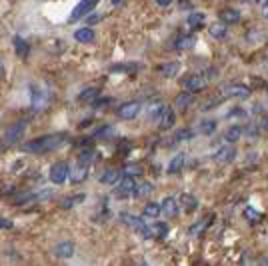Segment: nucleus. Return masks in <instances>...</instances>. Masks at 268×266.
Wrapping results in <instances>:
<instances>
[{"mask_svg":"<svg viewBox=\"0 0 268 266\" xmlns=\"http://www.w3.org/2000/svg\"><path fill=\"white\" fill-rule=\"evenodd\" d=\"M68 134H62V132H56V134H44L40 138H34L26 144H22V150L28 152V154H44V152H52L60 146H64L68 142Z\"/></svg>","mask_w":268,"mask_h":266,"instance_id":"f257e3e1","label":"nucleus"},{"mask_svg":"<svg viewBox=\"0 0 268 266\" xmlns=\"http://www.w3.org/2000/svg\"><path fill=\"white\" fill-rule=\"evenodd\" d=\"M120 220H122L126 226H130L132 230H136L138 234H142L144 238H150V236H152V228L146 226L144 218L134 216V214H128V212H120Z\"/></svg>","mask_w":268,"mask_h":266,"instance_id":"f03ea898","label":"nucleus"},{"mask_svg":"<svg viewBox=\"0 0 268 266\" xmlns=\"http://www.w3.org/2000/svg\"><path fill=\"white\" fill-rule=\"evenodd\" d=\"M100 2V0H80V2L72 8V12H70V22H76V20H80V18H84L86 14H90L94 8H96V4Z\"/></svg>","mask_w":268,"mask_h":266,"instance_id":"7ed1b4c3","label":"nucleus"},{"mask_svg":"<svg viewBox=\"0 0 268 266\" xmlns=\"http://www.w3.org/2000/svg\"><path fill=\"white\" fill-rule=\"evenodd\" d=\"M24 132H26V122H24V120L14 122V124H12V126H8V128H6V132H4V144L12 146V144L20 142V138L24 136Z\"/></svg>","mask_w":268,"mask_h":266,"instance_id":"20e7f679","label":"nucleus"},{"mask_svg":"<svg viewBox=\"0 0 268 266\" xmlns=\"http://www.w3.org/2000/svg\"><path fill=\"white\" fill-rule=\"evenodd\" d=\"M70 178V166L68 162H56L50 168V182L54 184H64Z\"/></svg>","mask_w":268,"mask_h":266,"instance_id":"39448f33","label":"nucleus"},{"mask_svg":"<svg viewBox=\"0 0 268 266\" xmlns=\"http://www.w3.org/2000/svg\"><path fill=\"white\" fill-rule=\"evenodd\" d=\"M142 110V104L138 100H132V102H124L122 106H118V118L122 120H134Z\"/></svg>","mask_w":268,"mask_h":266,"instance_id":"423d86ee","label":"nucleus"},{"mask_svg":"<svg viewBox=\"0 0 268 266\" xmlns=\"http://www.w3.org/2000/svg\"><path fill=\"white\" fill-rule=\"evenodd\" d=\"M206 84H208V76L206 74H192V76H186L182 80V86L188 92H200L202 88H206Z\"/></svg>","mask_w":268,"mask_h":266,"instance_id":"0eeeda50","label":"nucleus"},{"mask_svg":"<svg viewBox=\"0 0 268 266\" xmlns=\"http://www.w3.org/2000/svg\"><path fill=\"white\" fill-rule=\"evenodd\" d=\"M134 186H136V180L132 176H124L114 184V194L118 198H128V196H132Z\"/></svg>","mask_w":268,"mask_h":266,"instance_id":"6e6552de","label":"nucleus"},{"mask_svg":"<svg viewBox=\"0 0 268 266\" xmlns=\"http://www.w3.org/2000/svg\"><path fill=\"white\" fill-rule=\"evenodd\" d=\"M222 96L224 98H248L250 96V88L244 84H226L222 88Z\"/></svg>","mask_w":268,"mask_h":266,"instance_id":"1a4fd4ad","label":"nucleus"},{"mask_svg":"<svg viewBox=\"0 0 268 266\" xmlns=\"http://www.w3.org/2000/svg\"><path fill=\"white\" fill-rule=\"evenodd\" d=\"M174 120H176V114H174V108L172 106H164V110H162V114L158 116V126H160V130H168V128H172L174 126Z\"/></svg>","mask_w":268,"mask_h":266,"instance_id":"9d476101","label":"nucleus"},{"mask_svg":"<svg viewBox=\"0 0 268 266\" xmlns=\"http://www.w3.org/2000/svg\"><path fill=\"white\" fill-rule=\"evenodd\" d=\"M160 206H162V212H164L168 218H174V216L180 214V202H178L174 196H166Z\"/></svg>","mask_w":268,"mask_h":266,"instance_id":"9b49d317","label":"nucleus"},{"mask_svg":"<svg viewBox=\"0 0 268 266\" xmlns=\"http://www.w3.org/2000/svg\"><path fill=\"white\" fill-rule=\"evenodd\" d=\"M234 156H236V150L232 148V146H220L216 152L212 154V158L216 162H220V164H226V162H232L234 160Z\"/></svg>","mask_w":268,"mask_h":266,"instance_id":"f8f14e48","label":"nucleus"},{"mask_svg":"<svg viewBox=\"0 0 268 266\" xmlns=\"http://www.w3.org/2000/svg\"><path fill=\"white\" fill-rule=\"evenodd\" d=\"M180 62H176V60H172V62H164V64H160L158 66V72L162 74L164 78H174L178 72H180Z\"/></svg>","mask_w":268,"mask_h":266,"instance_id":"ddd939ff","label":"nucleus"},{"mask_svg":"<svg viewBox=\"0 0 268 266\" xmlns=\"http://www.w3.org/2000/svg\"><path fill=\"white\" fill-rule=\"evenodd\" d=\"M208 34L212 38H216V40H224L226 34H228V28H226V22H216V24H210L208 26Z\"/></svg>","mask_w":268,"mask_h":266,"instance_id":"4468645a","label":"nucleus"},{"mask_svg":"<svg viewBox=\"0 0 268 266\" xmlns=\"http://www.w3.org/2000/svg\"><path fill=\"white\" fill-rule=\"evenodd\" d=\"M120 178H122V172H120V170H116V168H108V170H104V172H102L100 182H102V184H108V186H114Z\"/></svg>","mask_w":268,"mask_h":266,"instance_id":"2eb2a0df","label":"nucleus"},{"mask_svg":"<svg viewBox=\"0 0 268 266\" xmlns=\"http://www.w3.org/2000/svg\"><path fill=\"white\" fill-rule=\"evenodd\" d=\"M54 252H56L58 258H70V256L74 254V242H70V240L58 242V244L54 246Z\"/></svg>","mask_w":268,"mask_h":266,"instance_id":"dca6fc26","label":"nucleus"},{"mask_svg":"<svg viewBox=\"0 0 268 266\" xmlns=\"http://www.w3.org/2000/svg\"><path fill=\"white\" fill-rule=\"evenodd\" d=\"M12 44H14V50H16V54H18L20 58H26V56H28L30 44H28L22 36H14V38H12Z\"/></svg>","mask_w":268,"mask_h":266,"instance_id":"f3484780","label":"nucleus"},{"mask_svg":"<svg viewBox=\"0 0 268 266\" xmlns=\"http://www.w3.org/2000/svg\"><path fill=\"white\" fill-rule=\"evenodd\" d=\"M94 30L90 28V26H84V28H78L76 32H74V38L78 40V42H82V44H90V42H94Z\"/></svg>","mask_w":268,"mask_h":266,"instance_id":"a211bd4d","label":"nucleus"},{"mask_svg":"<svg viewBox=\"0 0 268 266\" xmlns=\"http://www.w3.org/2000/svg\"><path fill=\"white\" fill-rule=\"evenodd\" d=\"M184 162H186V156L180 152V154H176L172 160L168 162V168H166V172L168 174H176V172H180L182 168H184Z\"/></svg>","mask_w":268,"mask_h":266,"instance_id":"6ab92c4d","label":"nucleus"},{"mask_svg":"<svg viewBox=\"0 0 268 266\" xmlns=\"http://www.w3.org/2000/svg\"><path fill=\"white\" fill-rule=\"evenodd\" d=\"M194 104V92H182V94H178L176 96V108L178 110H186L188 106H192Z\"/></svg>","mask_w":268,"mask_h":266,"instance_id":"aec40b11","label":"nucleus"},{"mask_svg":"<svg viewBox=\"0 0 268 266\" xmlns=\"http://www.w3.org/2000/svg\"><path fill=\"white\" fill-rule=\"evenodd\" d=\"M178 202H180V206L186 210V212H194L196 208H198V200H196V196H192V194H180V198H178Z\"/></svg>","mask_w":268,"mask_h":266,"instance_id":"412c9836","label":"nucleus"},{"mask_svg":"<svg viewBox=\"0 0 268 266\" xmlns=\"http://www.w3.org/2000/svg\"><path fill=\"white\" fill-rule=\"evenodd\" d=\"M220 20L226 24H236V22H240V12L236 8H224V10H220Z\"/></svg>","mask_w":268,"mask_h":266,"instance_id":"4be33fe9","label":"nucleus"},{"mask_svg":"<svg viewBox=\"0 0 268 266\" xmlns=\"http://www.w3.org/2000/svg\"><path fill=\"white\" fill-rule=\"evenodd\" d=\"M152 184L150 182H136V186H134V192H132V196L134 198H146V196H150L152 194Z\"/></svg>","mask_w":268,"mask_h":266,"instance_id":"5701e85b","label":"nucleus"},{"mask_svg":"<svg viewBox=\"0 0 268 266\" xmlns=\"http://www.w3.org/2000/svg\"><path fill=\"white\" fill-rule=\"evenodd\" d=\"M194 36L192 34H188V36H178L176 40H174V50H188V48H192L194 46Z\"/></svg>","mask_w":268,"mask_h":266,"instance_id":"b1692460","label":"nucleus"},{"mask_svg":"<svg viewBox=\"0 0 268 266\" xmlns=\"http://www.w3.org/2000/svg\"><path fill=\"white\" fill-rule=\"evenodd\" d=\"M160 212H162V206L156 204V202H148V204L144 206V210H142V216H144V218H156Z\"/></svg>","mask_w":268,"mask_h":266,"instance_id":"393cba45","label":"nucleus"},{"mask_svg":"<svg viewBox=\"0 0 268 266\" xmlns=\"http://www.w3.org/2000/svg\"><path fill=\"white\" fill-rule=\"evenodd\" d=\"M98 94H100V90H98L96 86H90V88H84V90L78 94V100H80V102H92V100L98 98Z\"/></svg>","mask_w":268,"mask_h":266,"instance_id":"a878e982","label":"nucleus"},{"mask_svg":"<svg viewBox=\"0 0 268 266\" xmlns=\"http://www.w3.org/2000/svg\"><path fill=\"white\" fill-rule=\"evenodd\" d=\"M242 134H244V128H242V126H230V128L224 132V140H226V142H236V140H240Z\"/></svg>","mask_w":268,"mask_h":266,"instance_id":"bb28decb","label":"nucleus"},{"mask_svg":"<svg viewBox=\"0 0 268 266\" xmlns=\"http://www.w3.org/2000/svg\"><path fill=\"white\" fill-rule=\"evenodd\" d=\"M86 174H88V164H80V162H78L76 170L70 172V180H72V182H82V180L86 178Z\"/></svg>","mask_w":268,"mask_h":266,"instance_id":"cd10ccee","label":"nucleus"},{"mask_svg":"<svg viewBox=\"0 0 268 266\" xmlns=\"http://www.w3.org/2000/svg\"><path fill=\"white\" fill-rule=\"evenodd\" d=\"M204 20H206V16H204V12H192L190 16H188V26L190 28H200L202 24H204Z\"/></svg>","mask_w":268,"mask_h":266,"instance_id":"c85d7f7f","label":"nucleus"},{"mask_svg":"<svg viewBox=\"0 0 268 266\" xmlns=\"http://www.w3.org/2000/svg\"><path fill=\"white\" fill-rule=\"evenodd\" d=\"M162 110H164V104H162V102H152V104L148 106V116H150L152 120H158V116L162 114Z\"/></svg>","mask_w":268,"mask_h":266,"instance_id":"c756f323","label":"nucleus"},{"mask_svg":"<svg viewBox=\"0 0 268 266\" xmlns=\"http://www.w3.org/2000/svg\"><path fill=\"white\" fill-rule=\"evenodd\" d=\"M84 198H86V194H84V192H80V194H72V196H68L66 200H62V208H72L74 204L84 202Z\"/></svg>","mask_w":268,"mask_h":266,"instance_id":"7c9ffc66","label":"nucleus"},{"mask_svg":"<svg viewBox=\"0 0 268 266\" xmlns=\"http://www.w3.org/2000/svg\"><path fill=\"white\" fill-rule=\"evenodd\" d=\"M152 236H156V238H166V236H168V224H166V222H158V224H154Z\"/></svg>","mask_w":268,"mask_h":266,"instance_id":"2f4dec72","label":"nucleus"},{"mask_svg":"<svg viewBox=\"0 0 268 266\" xmlns=\"http://www.w3.org/2000/svg\"><path fill=\"white\" fill-rule=\"evenodd\" d=\"M192 136H194V130L192 128H180L174 134V142H184V140H190Z\"/></svg>","mask_w":268,"mask_h":266,"instance_id":"473e14b6","label":"nucleus"},{"mask_svg":"<svg viewBox=\"0 0 268 266\" xmlns=\"http://www.w3.org/2000/svg\"><path fill=\"white\" fill-rule=\"evenodd\" d=\"M94 158H96L94 150L86 148V150H82V152H80V156H78V162H80V164H90V162L94 160Z\"/></svg>","mask_w":268,"mask_h":266,"instance_id":"72a5a7b5","label":"nucleus"},{"mask_svg":"<svg viewBox=\"0 0 268 266\" xmlns=\"http://www.w3.org/2000/svg\"><path fill=\"white\" fill-rule=\"evenodd\" d=\"M198 128H200L202 134H212L214 130H216V120H202Z\"/></svg>","mask_w":268,"mask_h":266,"instance_id":"f704fd0d","label":"nucleus"},{"mask_svg":"<svg viewBox=\"0 0 268 266\" xmlns=\"http://www.w3.org/2000/svg\"><path fill=\"white\" fill-rule=\"evenodd\" d=\"M30 96H32V104L34 106H40L44 102V94H42V90L38 86H32L30 88Z\"/></svg>","mask_w":268,"mask_h":266,"instance_id":"c9c22d12","label":"nucleus"},{"mask_svg":"<svg viewBox=\"0 0 268 266\" xmlns=\"http://www.w3.org/2000/svg\"><path fill=\"white\" fill-rule=\"evenodd\" d=\"M244 216H246L250 222H256V220H260V218H262V216H260V212H258V210H254L252 206H246V208H244Z\"/></svg>","mask_w":268,"mask_h":266,"instance_id":"e433bc0d","label":"nucleus"},{"mask_svg":"<svg viewBox=\"0 0 268 266\" xmlns=\"http://www.w3.org/2000/svg\"><path fill=\"white\" fill-rule=\"evenodd\" d=\"M140 66L138 64H128V66H112L110 72H136Z\"/></svg>","mask_w":268,"mask_h":266,"instance_id":"4c0bfd02","label":"nucleus"},{"mask_svg":"<svg viewBox=\"0 0 268 266\" xmlns=\"http://www.w3.org/2000/svg\"><path fill=\"white\" fill-rule=\"evenodd\" d=\"M124 174L134 178V176H140V174H142V168L136 166V164H132V166H126V168H124Z\"/></svg>","mask_w":268,"mask_h":266,"instance_id":"58836bf2","label":"nucleus"},{"mask_svg":"<svg viewBox=\"0 0 268 266\" xmlns=\"http://www.w3.org/2000/svg\"><path fill=\"white\" fill-rule=\"evenodd\" d=\"M206 222H208V220H200L198 224L190 226V228H188V234H190V236H192V234H198V232H200V228H202V226H206Z\"/></svg>","mask_w":268,"mask_h":266,"instance_id":"ea45409f","label":"nucleus"},{"mask_svg":"<svg viewBox=\"0 0 268 266\" xmlns=\"http://www.w3.org/2000/svg\"><path fill=\"white\" fill-rule=\"evenodd\" d=\"M14 224H12V220H8V218H0V230H10Z\"/></svg>","mask_w":268,"mask_h":266,"instance_id":"a19ab883","label":"nucleus"},{"mask_svg":"<svg viewBox=\"0 0 268 266\" xmlns=\"http://www.w3.org/2000/svg\"><path fill=\"white\" fill-rule=\"evenodd\" d=\"M110 132H112V128H110V126H104V128H100L98 132H94V138H102V136L110 134Z\"/></svg>","mask_w":268,"mask_h":266,"instance_id":"79ce46f5","label":"nucleus"},{"mask_svg":"<svg viewBox=\"0 0 268 266\" xmlns=\"http://www.w3.org/2000/svg\"><path fill=\"white\" fill-rule=\"evenodd\" d=\"M234 116H240V118H244V116H246V112H244L242 108H232V110L228 112V118H234Z\"/></svg>","mask_w":268,"mask_h":266,"instance_id":"37998d69","label":"nucleus"},{"mask_svg":"<svg viewBox=\"0 0 268 266\" xmlns=\"http://www.w3.org/2000/svg\"><path fill=\"white\" fill-rule=\"evenodd\" d=\"M98 20H100V14H90V18H88L90 24H94V22H98Z\"/></svg>","mask_w":268,"mask_h":266,"instance_id":"c03bdc74","label":"nucleus"},{"mask_svg":"<svg viewBox=\"0 0 268 266\" xmlns=\"http://www.w3.org/2000/svg\"><path fill=\"white\" fill-rule=\"evenodd\" d=\"M170 2H172V0H156V4H158V6H168Z\"/></svg>","mask_w":268,"mask_h":266,"instance_id":"a18cd8bd","label":"nucleus"},{"mask_svg":"<svg viewBox=\"0 0 268 266\" xmlns=\"http://www.w3.org/2000/svg\"><path fill=\"white\" fill-rule=\"evenodd\" d=\"M262 12H264V16L268 18V0H264V2H262Z\"/></svg>","mask_w":268,"mask_h":266,"instance_id":"49530a36","label":"nucleus"},{"mask_svg":"<svg viewBox=\"0 0 268 266\" xmlns=\"http://www.w3.org/2000/svg\"><path fill=\"white\" fill-rule=\"evenodd\" d=\"M0 74H2V62H0Z\"/></svg>","mask_w":268,"mask_h":266,"instance_id":"de8ad7c7","label":"nucleus"},{"mask_svg":"<svg viewBox=\"0 0 268 266\" xmlns=\"http://www.w3.org/2000/svg\"><path fill=\"white\" fill-rule=\"evenodd\" d=\"M266 128H268V118H266Z\"/></svg>","mask_w":268,"mask_h":266,"instance_id":"09e8293b","label":"nucleus"},{"mask_svg":"<svg viewBox=\"0 0 268 266\" xmlns=\"http://www.w3.org/2000/svg\"><path fill=\"white\" fill-rule=\"evenodd\" d=\"M142 266H148V264H142Z\"/></svg>","mask_w":268,"mask_h":266,"instance_id":"8fccbe9b","label":"nucleus"}]
</instances>
